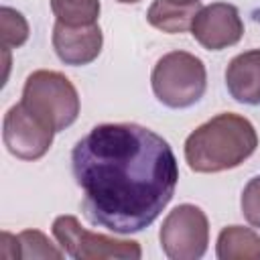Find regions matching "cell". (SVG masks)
Returning <instances> with one entry per match:
<instances>
[{
	"mask_svg": "<svg viewBox=\"0 0 260 260\" xmlns=\"http://www.w3.org/2000/svg\"><path fill=\"white\" fill-rule=\"evenodd\" d=\"M160 248L171 260H197L209 244V221L201 207L183 203L165 217L160 225Z\"/></svg>",
	"mask_w": 260,
	"mask_h": 260,
	"instance_id": "obj_6",
	"label": "cell"
},
{
	"mask_svg": "<svg viewBox=\"0 0 260 260\" xmlns=\"http://www.w3.org/2000/svg\"><path fill=\"white\" fill-rule=\"evenodd\" d=\"M0 32H2L4 51L16 49L24 45L28 39V22L18 10L10 6H2L0 8Z\"/></svg>",
	"mask_w": 260,
	"mask_h": 260,
	"instance_id": "obj_15",
	"label": "cell"
},
{
	"mask_svg": "<svg viewBox=\"0 0 260 260\" xmlns=\"http://www.w3.org/2000/svg\"><path fill=\"white\" fill-rule=\"evenodd\" d=\"M116 2H120V4H136L140 0H116Z\"/></svg>",
	"mask_w": 260,
	"mask_h": 260,
	"instance_id": "obj_17",
	"label": "cell"
},
{
	"mask_svg": "<svg viewBox=\"0 0 260 260\" xmlns=\"http://www.w3.org/2000/svg\"><path fill=\"white\" fill-rule=\"evenodd\" d=\"M53 236L63 252L75 260H138L140 244L87 232L75 215H59L53 221Z\"/></svg>",
	"mask_w": 260,
	"mask_h": 260,
	"instance_id": "obj_5",
	"label": "cell"
},
{
	"mask_svg": "<svg viewBox=\"0 0 260 260\" xmlns=\"http://www.w3.org/2000/svg\"><path fill=\"white\" fill-rule=\"evenodd\" d=\"M104 45V37L98 24L69 26L55 22L53 26V49L65 65H87L98 59Z\"/></svg>",
	"mask_w": 260,
	"mask_h": 260,
	"instance_id": "obj_9",
	"label": "cell"
},
{
	"mask_svg": "<svg viewBox=\"0 0 260 260\" xmlns=\"http://www.w3.org/2000/svg\"><path fill=\"white\" fill-rule=\"evenodd\" d=\"M191 35L203 49L221 51L242 39L244 22L234 4L213 2L197 12L191 24Z\"/></svg>",
	"mask_w": 260,
	"mask_h": 260,
	"instance_id": "obj_8",
	"label": "cell"
},
{
	"mask_svg": "<svg viewBox=\"0 0 260 260\" xmlns=\"http://www.w3.org/2000/svg\"><path fill=\"white\" fill-rule=\"evenodd\" d=\"M242 213L246 221L254 228H260V175L250 179L242 191Z\"/></svg>",
	"mask_w": 260,
	"mask_h": 260,
	"instance_id": "obj_16",
	"label": "cell"
},
{
	"mask_svg": "<svg viewBox=\"0 0 260 260\" xmlns=\"http://www.w3.org/2000/svg\"><path fill=\"white\" fill-rule=\"evenodd\" d=\"M225 85L236 102L248 106L260 104V49L240 53L228 63Z\"/></svg>",
	"mask_w": 260,
	"mask_h": 260,
	"instance_id": "obj_10",
	"label": "cell"
},
{
	"mask_svg": "<svg viewBox=\"0 0 260 260\" xmlns=\"http://www.w3.org/2000/svg\"><path fill=\"white\" fill-rule=\"evenodd\" d=\"M258 136L252 122L223 112L195 128L185 140V160L195 173H221L254 154Z\"/></svg>",
	"mask_w": 260,
	"mask_h": 260,
	"instance_id": "obj_2",
	"label": "cell"
},
{
	"mask_svg": "<svg viewBox=\"0 0 260 260\" xmlns=\"http://www.w3.org/2000/svg\"><path fill=\"white\" fill-rule=\"evenodd\" d=\"M51 10L63 24L87 26L100 16V0H51Z\"/></svg>",
	"mask_w": 260,
	"mask_h": 260,
	"instance_id": "obj_13",
	"label": "cell"
},
{
	"mask_svg": "<svg viewBox=\"0 0 260 260\" xmlns=\"http://www.w3.org/2000/svg\"><path fill=\"white\" fill-rule=\"evenodd\" d=\"M18 258H63V250H57L55 244L39 230H24L18 236Z\"/></svg>",
	"mask_w": 260,
	"mask_h": 260,
	"instance_id": "obj_14",
	"label": "cell"
},
{
	"mask_svg": "<svg viewBox=\"0 0 260 260\" xmlns=\"http://www.w3.org/2000/svg\"><path fill=\"white\" fill-rule=\"evenodd\" d=\"M55 130L39 120L24 104L12 106L4 114L2 140L10 154L22 160H37L47 154L53 144Z\"/></svg>",
	"mask_w": 260,
	"mask_h": 260,
	"instance_id": "obj_7",
	"label": "cell"
},
{
	"mask_svg": "<svg viewBox=\"0 0 260 260\" xmlns=\"http://www.w3.org/2000/svg\"><path fill=\"white\" fill-rule=\"evenodd\" d=\"M201 8L199 0H154L148 8L146 20L169 35L187 32Z\"/></svg>",
	"mask_w": 260,
	"mask_h": 260,
	"instance_id": "obj_11",
	"label": "cell"
},
{
	"mask_svg": "<svg viewBox=\"0 0 260 260\" xmlns=\"http://www.w3.org/2000/svg\"><path fill=\"white\" fill-rule=\"evenodd\" d=\"M219 260H260V236L244 225H228L217 236Z\"/></svg>",
	"mask_w": 260,
	"mask_h": 260,
	"instance_id": "obj_12",
	"label": "cell"
},
{
	"mask_svg": "<svg viewBox=\"0 0 260 260\" xmlns=\"http://www.w3.org/2000/svg\"><path fill=\"white\" fill-rule=\"evenodd\" d=\"M81 209L89 223L114 234L148 228L175 195L179 165L156 132L124 122L91 128L71 150Z\"/></svg>",
	"mask_w": 260,
	"mask_h": 260,
	"instance_id": "obj_1",
	"label": "cell"
},
{
	"mask_svg": "<svg viewBox=\"0 0 260 260\" xmlns=\"http://www.w3.org/2000/svg\"><path fill=\"white\" fill-rule=\"evenodd\" d=\"M20 102L55 132L69 128L79 116L77 89L59 71H32L24 81Z\"/></svg>",
	"mask_w": 260,
	"mask_h": 260,
	"instance_id": "obj_3",
	"label": "cell"
},
{
	"mask_svg": "<svg viewBox=\"0 0 260 260\" xmlns=\"http://www.w3.org/2000/svg\"><path fill=\"white\" fill-rule=\"evenodd\" d=\"M150 85L156 100L167 108H189L205 93L207 71L199 57L187 51H171L156 61Z\"/></svg>",
	"mask_w": 260,
	"mask_h": 260,
	"instance_id": "obj_4",
	"label": "cell"
}]
</instances>
